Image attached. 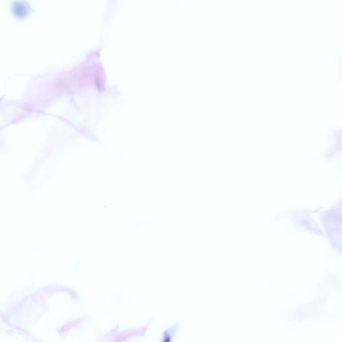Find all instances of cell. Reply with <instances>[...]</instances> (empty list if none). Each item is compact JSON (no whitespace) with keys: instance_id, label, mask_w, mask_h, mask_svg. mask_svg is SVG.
Wrapping results in <instances>:
<instances>
[{"instance_id":"1","label":"cell","mask_w":342,"mask_h":342,"mask_svg":"<svg viewBox=\"0 0 342 342\" xmlns=\"http://www.w3.org/2000/svg\"><path fill=\"white\" fill-rule=\"evenodd\" d=\"M21 3H17L15 4L13 8L15 14L22 15L25 14L26 11V8Z\"/></svg>"}]
</instances>
